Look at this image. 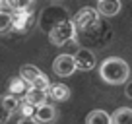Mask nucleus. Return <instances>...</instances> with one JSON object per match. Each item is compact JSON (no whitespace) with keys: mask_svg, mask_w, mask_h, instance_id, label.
Segmentation results:
<instances>
[{"mask_svg":"<svg viewBox=\"0 0 132 124\" xmlns=\"http://www.w3.org/2000/svg\"><path fill=\"white\" fill-rule=\"evenodd\" d=\"M47 97L54 101H68L70 99V87L66 83H51L47 89Z\"/></svg>","mask_w":132,"mask_h":124,"instance_id":"nucleus-9","label":"nucleus"},{"mask_svg":"<svg viewBox=\"0 0 132 124\" xmlns=\"http://www.w3.org/2000/svg\"><path fill=\"white\" fill-rule=\"evenodd\" d=\"M0 12H10L12 14V10H10V6H8L6 0H0Z\"/></svg>","mask_w":132,"mask_h":124,"instance_id":"nucleus-23","label":"nucleus"},{"mask_svg":"<svg viewBox=\"0 0 132 124\" xmlns=\"http://www.w3.org/2000/svg\"><path fill=\"white\" fill-rule=\"evenodd\" d=\"M111 124H132V109L128 107L117 109L111 116Z\"/></svg>","mask_w":132,"mask_h":124,"instance_id":"nucleus-13","label":"nucleus"},{"mask_svg":"<svg viewBox=\"0 0 132 124\" xmlns=\"http://www.w3.org/2000/svg\"><path fill=\"white\" fill-rule=\"evenodd\" d=\"M68 20H70V16H68L66 8L53 4V6H47V8L41 10V16L37 17V23L41 25L43 31H47V33H49L54 25L62 23V21H68Z\"/></svg>","mask_w":132,"mask_h":124,"instance_id":"nucleus-2","label":"nucleus"},{"mask_svg":"<svg viewBox=\"0 0 132 124\" xmlns=\"http://www.w3.org/2000/svg\"><path fill=\"white\" fill-rule=\"evenodd\" d=\"M72 56H74V62H76V70L89 72L95 68V54L89 49H78Z\"/></svg>","mask_w":132,"mask_h":124,"instance_id":"nucleus-7","label":"nucleus"},{"mask_svg":"<svg viewBox=\"0 0 132 124\" xmlns=\"http://www.w3.org/2000/svg\"><path fill=\"white\" fill-rule=\"evenodd\" d=\"M2 103H4V107L8 109L10 114H14V112L18 111V107H20V99H18L16 95H10V93L2 97Z\"/></svg>","mask_w":132,"mask_h":124,"instance_id":"nucleus-16","label":"nucleus"},{"mask_svg":"<svg viewBox=\"0 0 132 124\" xmlns=\"http://www.w3.org/2000/svg\"><path fill=\"white\" fill-rule=\"evenodd\" d=\"M126 83V87H124V95L128 97V99H132V79L130 82H124Z\"/></svg>","mask_w":132,"mask_h":124,"instance_id":"nucleus-22","label":"nucleus"},{"mask_svg":"<svg viewBox=\"0 0 132 124\" xmlns=\"http://www.w3.org/2000/svg\"><path fill=\"white\" fill-rule=\"evenodd\" d=\"M27 87H29V83L25 82L21 76H16V78H12L10 83H8V93H10V95L20 97V95H23L25 91H27Z\"/></svg>","mask_w":132,"mask_h":124,"instance_id":"nucleus-12","label":"nucleus"},{"mask_svg":"<svg viewBox=\"0 0 132 124\" xmlns=\"http://www.w3.org/2000/svg\"><path fill=\"white\" fill-rule=\"evenodd\" d=\"M29 85H31V87H37V89H43V91H47V89H49V85H51V82H49V78H47V76L41 72V74H39L37 78L33 79V82L29 83Z\"/></svg>","mask_w":132,"mask_h":124,"instance_id":"nucleus-17","label":"nucleus"},{"mask_svg":"<svg viewBox=\"0 0 132 124\" xmlns=\"http://www.w3.org/2000/svg\"><path fill=\"white\" fill-rule=\"evenodd\" d=\"M97 12L99 16L113 17L120 12V0H97Z\"/></svg>","mask_w":132,"mask_h":124,"instance_id":"nucleus-10","label":"nucleus"},{"mask_svg":"<svg viewBox=\"0 0 132 124\" xmlns=\"http://www.w3.org/2000/svg\"><path fill=\"white\" fill-rule=\"evenodd\" d=\"M8 116H10V112H8V109L4 107V103H2V95H0V122H4Z\"/></svg>","mask_w":132,"mask_h":124,"instance_id":"nucleus-21","label":"nucleus"},{"mask_svg":"<svg viewBox=\"0 0 132 124\" xmlns=\"http://www.w3.org/2000/svg\"><path fill=\"white\" fill-rule=\"evenodd\" d=\"M54 118H56V111H54V107L49 105V103L35 107V112H33V116H31V120L35 124H49V122H53Z\"/></svg>","mask_w":132,"mask_h":124,"instance_id":"nucleus-8","label":"nucleus"},{"mask_svg":"<svg viewBox=\"0 0 132 124\" xmlns=\"http://www.w3.org/2000/svg\"><path fill=\"white\" fill-rule=\"evenodd\" d=\"M35 25H37V16L29 8L12 12V25H10V27H12L16 33H29Z\"/></svg>","mask_w":132,"mask_h":124,"instance_id":"nucleus-4","label":"nucleus"},{"mask_svg":"<svg viewBox=\"0 0 132 124\" xmlns=\"http://www.w3.org/2000/svg\"><path fill=\"white\" fill-rule=\"evenodd\" d=\"M86 124H111V114L105 111H91L86 116Z\"/></svg>","mask_w":132,"mask_h":124,"instance_id":"nucleus-14","label":"nucleus"},{"mask_svg":"<svg viewBox=\"0 0 132 124\" xmlns=\"http://www.w3.org/2000/svg\"><path fill=\"white\" fill-rule=\"evenodd\" d=\"M39 74H41V70H39L37 66H33V64H25V66L20 68V76H21V78H23L27 83H31Z\"/></svg>","mask_w":132,"mask_h":124,"instance_id":"nucleus-15","label":"nucleus"},{"mask_svg":"<svg viewBox=\"0 0 132 124\" xmlns=\"http://www.w3.org/2000/svg\"><path fill=\"white\" fill-rule=\"evenodd\" d=\"M53 72L60 78H68L76 72V62L72 54H58L53 60Z\"/></svg>","mask_w":132,"mask_h":124,"instance_id":"nucleus-6","label":"nucleus"},{"mask_svg":"<svg viewBox=\"0 0 132 124\" xmlns=\"http://www.w3.org/2000/svg\"><path fill=\"white\" fill-rule=\"evenodd\" d=\"M12 12H18V10H27L29 6L33 4V0H6Z\"/></svg>","mask_w":132,"mask_h":124,"instance_id":"nucleus-19","label":"nucleus"},{"mask_svg":"<svg viewBox=\"0 0 132 124\" xmlns=\"http://www.w3.org/2000/svg\"><path fill=\"white\" fill-rule=\"evenodd\" d=\"M99 76L101 79L111 85H120L128 79L130 76V66H128V62L122 60L119 56H109L101 62V66H99Z\"/></svg>","mask_w":132,"mask_h":124,"instance_id":"nucleus-1","label":"nucleus"},{"mask_svg":"<svg viewBox=\"0 0 132 124\" xmlns=\"http://www.w3.org/2000/svg\"><path fill=\"white\" fill-rule=\"evenodd\" d=\"M72 23L76 25V29H82V31H89L95 25L99 23V12L95 8H82L76 12L74 21Z\"/></svg>","mask_w":132,"mask_h":124,"instance_id":"nucleus-5","label":"nucleus"},{"mask_svg":"<svg viewBox=\"0 0 132 124\" xmlns=\"http://www.w3.org/2000/svg\"><path fill=\"white\" fill-rule=\"evenodd\" d=\"M18 111H20V114L23 116V118H29V120H31L33 112H35V105L27 103V101H20V107H18Z\"/></svg>","mask_w":132,"mask_h":124,"instance_id":"nucleus-18","label":"nucleus"},{"mask_svg":"<svg viewBox=\"0 0 132 124\" xmlns=\"http://www.w3.org/2000/svg\"><path fill=\"white\" fill-rule=\"evenodd\" d=\"M23 101H27V103L35 105V107H39V105H45L47 103V91L43 89H37V87H27V91L23 93Z\"/></svg>","mask_w":132,"mask_h":124,"instance_id":"nucleus-11","label":"nucleus"},{"mask_svg":"<svg viewBox=\"0 0 132 124\" xmlns=\"http://www.w3.org/2000/svg\"><path fill=\"white\" fill-rule=\"evenodd\" d=\"M74 39H76V25L72 23V20L62 21V23L54 25L49 31V41H51V45H54V47H62V45H66V43L74 41Z\"/></svg>","mask_w":132,"mask_h":124,"instance_id":"nucleus-3","label":"nucleus"},{"mask_svg":"<svg viewBox=\"0 0 132 124\" xmlns=\"http://www.w3.org/2000/svg\"><path fill=\"white\" fill-rule=\"evenodd\" d=\"M12 25V14L10 12H0V33L8 31Z\"/></svg>","mask_w":132,"mask_h":124,"instance_id":"nucleus-20","label":"nucleus"}]
</instances>
